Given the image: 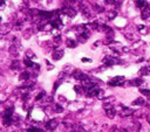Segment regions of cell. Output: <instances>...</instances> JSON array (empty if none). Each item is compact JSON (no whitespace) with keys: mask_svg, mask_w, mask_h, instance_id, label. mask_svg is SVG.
<instances>
[{"mask_svg":"<svg viewBox=\"0 0 150 132\" xmlns=\"http://www.w3.org/2000/svg\"><path fill=\"white\" fill-rule=\"evenodd\" d=\"M123 81H124V77L123 76H116L113 80H110L108 84L109 85H113V87H117V85H122Z\"/></svg>","mask_w":150,"mask_h":132,"instance_id":"cell-1","label":"cell"},{"mask_svg":"<svg viewBox=\"0 0 150 132\" xmlns=\"http://www.w3.org/2000/svg\"><path fill=\"white\" fill-rule=\"evenodd\" d=\"M103 62H104L106 65H114V64L120 63L121 61H120L118 58H116V57H114V56H107V57L103 60Z\"/></svg>","mask_w":150,"mask_h":132,"instance_id":"cell-2","label":"cell"},{"mask_svg":"<svg viewBox=\"0 0 150 132\" xmlns=\"http://www.w3.org/2000/svg\"><path fill=\"white\" fill-rule=\"evenodd\" d=\"M133 113H134V111L130 108H127V107H122L121 112H120L121 117H128V116H131Z\"/></svg>","mask_w":150,"mask_h":132,"instance_id":"cell-3","label":"cell"},{"mask_svg":"<svg viewBox=\"0 0 150 132\" xmlns=\"http://www.w3.org/2000/svg\"><path fill=\"white\" fill-rule=\"evenodd\" d=\"M62 12L66 14V15H68V16H71V18H74L75 15H76V12H75V10L73 8V7H65L64 10H62Z\"/></svg>","mask_w":150,"mask_h":132,"instance_id":"cell-4","label":"cell"},{"mask_svg":"<svg viewBox=\"0 0 150 132\" xmlns=\"http://www.w3.org/2000/svg\"><path fill=\"white\" fill-rule=\"evenodd\" d=\"M57 124H59V122H57L56 119H50V120H48V122L46 123V127L52 131V130H55V129H56Z\"/></svg>","mask_w":150,"mask_h":132,"instance_id":"cell-5","label":"cell"},{"mask_svg":"<svg viewBox=\"0 0 150 132\" xmlns=\"http://www.w3.org/2000/svg\"><path fill=\"white\" fill-rule=\"evenodd\" d=\"M64 54H65V52H64L62 49H56V50L53 53V60H55V61L61 60L62 56H64Z\"/></svg>","mask_w":150,"mask_h":132,"instance_id":"cell-6","label":"cell"},{"mask_svg":"<svg viewBox=\"0 0 150 132\" xmlns=\"http://www.w3.org/2000/svg\"><path fill=\"white\" fill-rule=\"evenodd\" d=\"M135 4H136V7L142 8V10H144L145 7H148V3H147V0H136Z\"/></svg>","mask_w":150,"mask_h":132,"instance_id":"cell-7","label":"cell"},{"mask_svg":"<svg viewBox=\"0 0 150 132\" xmlns=\"http://www.w3.org/2000/svg\"><path fill=\"white\" fill-rule=\"evenodd\" d=\"M106 115H107L109 118H114V117H115V115H116V110L111 107V108H109V109H107V110H106Z\"/></svg>","mask_w":150,"mask_h":132,"instance_id":"cell-8","label":"cell"},{"mask_svg":"<svg viewBox=\"0 0 150 132\" xmlns=\"http://www.w3.org/2000/svg\"><path fill=\"white\" fill-rule=\"evenodd\" d=\"M141 16H142V19H148V18L150 16V6H148V7H145V8L143 10Z\"/></svg>","mask_w":150,"mask_h":132,"instance_id":"cell-9","label":"cell"},{"mask_svg":"<svg viewBox=\"0 0 150 132\" xmlns=\"http://www.w3.org/2000/svg\"><path fill=\"white\" fill-rule=\"evenodd\" d=\"M19 68H20V62H19L18 60H14V61L12 62V64H11V69L17 70V69H19Z\"/></svg>","mask_w":150,"mask_h":132,"instance_id":"cell-10","label":"cell"},{"mask_svg":"<svg viewBox=\"0 0 150 132\" xmlns=\"http://www.w3.org/2000/svg\"><path fill=\"white\" fill-rule=\"evenodd\" d=\"M131 85H135V87H138V85H141L142 83H143V80H141V78H135V80H133V81H130L129 82Z\"/></svg>","mask_w":150,"mask_h":132,"instance_id":"cell-11","label":"cell"},{"mask_svg":"<svg viewBox=\"0 0 150 132\" xmlns=\"http://www.w3.org/2000/svg\"><path fill=\"white\" fill-rule=\"evenodd\" d=\"M66 45H67V47H69V48H75V47H76L75 40H72V39H68V40L66 41Z\"/></svg>","mask_w":150,"mask_h":132,"instance_id":"cell-12","label":"cell"},{"mask_svg":"<svg viewBox=\"0 0 150 132\" xmlns=\"http://www.w3.org/2000/svg\"><path fill=\"white\" fill-rule=\"evenodd\" d=\"M12 115H13V108L12 107L7 108L5 110V112H4V117H12Z\"/></svg>","mask_w":150,"mask_h":132,"instance_id":"cell-13","label":"cell"},{"mask_svg":"<svg viewBox=\"0 0 150 132\" xmlns=\"http://www.w3.org/2000/svg\"><path fill=\"white\" fill-rule=\"evenodd\" d=\"M24 63H25V65L26 67H28V68H31V67H34V63L32 62V60L31 58H25V61H24Z\"/></svg>","mask_w":150,"mask_h":132,"instance_id":"cell-14","label":"cell"},{"mask_svg":"<svg viewBox=\"0 0 150 132\" xmlns=\"http://www.w3.org/2000/svg\"><path fill=\"white\" fill-rule=\"evenodd\" d=\"M145 102H144V98H142V97H140V98H137L136 101H134V105H143Z\"/></svg>","mask_w":150,"mask_h":132,"instance_id":"cell-15","label":"cell"},{"mask_svg":"<svg viewBox=\"0 0 150 132\" xmlns=\"http://www.w3.org/2000/svg\"><path fill=\"white\" fill-rule=\"evenodd\" d=\"M4 125L5 126H8V125H11L12 124V117H4Z\"/></svg>","mask_w":150,"mask_h":132,"instance_id":"cell-16","label":"cell"},{"mask_svg":"<svg viewBox=\"0 0 150 132\" xmlns=\"http://www.w3.org/2000/svg\"><path fill=\"white\" fill-rule=\"evenodd\" d=\"M27 132H44L41 129H39V127H34V126H32V127H28L27 129Z\"/></svg>","mask_w":150,"mask_h":132,"instance_id":"cell-17","label":"cell"},{"mask_svg":"<svg viewBox=\"0 0 150 132\" xmlns=\"http://www.w3.org/2000/svg\"><path fill=\"white\" fill-rule=\"evenodd\" d=\"M140 74H141V75H149V74H150V69L147 68V67H144V68H142V69L140 70Z\"/></svg>","mask_w":150,"mask_h":132,"instance_id":"cell-18","label":"cell"},{"mask_svg":"<svg viewBox=\"0 0 150 132\" xmlns=\"http://www.w3.org/2000/svg\"><path fill=\"white\" fill-rule=\"evenodd\" d=\"M29 78V73L28 72H25L20 75V80H28Z\"/></svg>","mask_w":150,"mask_h":132,"instance_id":"cell-19","label":"cell"},{"mask_svg":"<svg viewBox=\"0 0 150 132\" xmlns=\"http://www.w3.org/2000/svg\"><path fill=\"white\" fill-rule=\"evenodd\" d=\"M140 91H141V94H143L145 96H150V90H148V89H140Z\"/></svg>","mask_w":150,"mask_h":132,"instance_id":"cell-20","label":"cell"},{"mask_svg":"<svg viewBox=\"0 0 150 132\" xmlns=\"http://www.w3.org/2000/svg\"><path fill=\"white\" fill-rule=\"evenodd\" d=\"M26 55H27V57H28V58H31V57H33V56H34V53H33L32 50H27V52H26Z\"/></svg>","mask_w":150,"mask_h":132,"instance_id":"cell-21","label":"cell"},{"mask_svg":"<svg viewBox=\"0 0 150 132\" xmlns=\"http://www.w3.org/2000/svg\"><path fill=\"white\" fill-rule=\"evenodd\" d=\"M107 15H108V19H113L116 16V12H109Z\"/></svg>","mask_w":150,"mask_h":132,"instance_id":"cell-22","label":"cell"},{"mask_svg":"<svg viewBox=\"0 0 150 132\" xmlns=\"http://www.w3.org/2000/svg\"><path fill=\"white\" fill-rule=\"evenodd\" d=\"M44 96H45V92H40V94H39V95L35 97V100H37V101H40V100H41V98H42Z\"/></svg>","mask_w":150,"mask_h":132,"instance_id":"cell-23","label":"cell"},{"mask_svg":"<svg viewBox=\"0 0 150 132\" xmlns=\"http://www.w3.org/2000/svg\"><path fill=\"white\" fill-rule=\"evenodd\" d=\"M54 110H55V111H57V112H61V111H62L64 109H62L61 107H60V105H55V108H54Z\"/></svg>","mask_w":150,"mask_h":132,"instance_id":"cell-24","label":"cell"},{"mask_svg":"<svg viewBox=\"0 0 150 132\" xmlns=\"http://www.w3.org/2000/svg\"><path fill=\"white\" fill-rule=\"evenodd\" d=\"M106 1H107V4L113 5V4H115V3H116V0H106Z\"/></svg>","mask_w":150,"mask_h":132,"instance_id":"cell-25","label":"cell"},{"mask_svg":"<svg viewBox=\"0 0 150 132\" xmlns=\"http://www.w3.org/2000/svg\"><path fill=\"white\" fill-rule=\"evenodd\" d=\"M82 62H91V58H87V57H83V58H82Z\"/></svg>","mask_w":150,"mask_h":132,"instance_id":"cell-26","label":"cell"},{"mask_svg":"<svg viewBox=\"0 0 150 132\" xmlns=\"http://www.w3.org/2000/svg\"><path fill=\"white\" fill-rule=\"evenodd\" d=\"M59 85H60V82H57V83H55V84H54V90H56Z\"/></svg>","mask_w":150,"mask_h":132,"instance_id":"cell-27","label":"cell"},{"mask_svg":"<svg viewBox=\"0 0 150 132\" xmlns=\"http://www.w3.org/2000/svg\"><path fill=\"white\" fill-rule=\"evenodd\" d=\"M147 119H148V123L150 124V115H148V117H147Z\"/></svg>","mask_w":150,"mask_h":132,"instance_id":"cell-28","label":"cell"},{"mask_svg":"<svg viewBox=\"0 0 150 132\" xmlns=\"http://www.w3.org/2000/svg\"><path fill=\"white\" fill-rule=\"evenodd\" d=\"M113 132H122V131H120V130H115V131H113Z\"/></svg>","mask_w":150,"mask_h":132,"instance_id":"cell-29","label":"cell"}]
</instances>
